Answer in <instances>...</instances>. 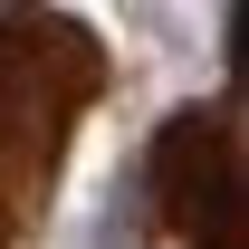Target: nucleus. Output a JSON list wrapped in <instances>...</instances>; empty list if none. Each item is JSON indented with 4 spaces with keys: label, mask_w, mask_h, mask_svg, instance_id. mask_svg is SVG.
<instances>
[{
    "label": "nucleus",
    "mask_w": 249,
    "mask_h": 249,
    "mask_svg": "<svg viewBox=\"0 0 249 249\" xmlns=\"http://www.w3.org/2000/svg\"><path fill=\"white\" fill-rule=\"evenodd\" d=\"M115 96V48L58 0H0V249H29L58 211L77 124Z\"/></svg>",
    "instance_id": "f257e3e1"
},
{
    "label": "nucleus",
    "mask_w": 249,
    "mask_h": 249,
    "mask_svg": "<svg viewBox=\"0 0 249 249\" xmlns=\"http://www.w3.org/2000/svg\"><path fill=\"white\" fill-rule=\"evenodd\" d=\"M144 230L154 249H249L240 211V96L173 106L144 154Z\"/></svg>",
    "instance_id": "f03ea898"
}]
</instances>
